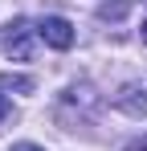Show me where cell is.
Instances as JSON below:
<instances>
[{"instance_id":"cell-6","label":"cell","mask_w":147,"mask_h":151,"mask_svg":"<svg viewBox=\"0 0 147 151\" xmlns=\"http://www.w3.org/2000/svg\"><path fill=\"white\" fill-rule=\"evenodd\" d=\"M122 151H147V139H135L131 147H122Z\"/></svg>"},{"instance_id":"cell-8","label":"cell","mask_w":147,"mask_h":151,"mask_svg":"<svg viewBox=\"0 0 147 151\" xmlns=\"http://www.w3.org/2000/svg\"><path fill=\"white\" fill-rule=\"evenodd\" d=\"M139 37H143V45H147V21H143V29H139Z\"/></svg>"},{"instance_id":"cell-3","label":"cell","mask_w":147,"mask_h":151,"mask_svg":"<svg viewBox=\"0 0 147 151\" xmlns=\"http://www.w3.org/2000/svg\"><path fill=\"white\" fill-rule=\"evenodd\" d=\"M115 106H119L122 114H131V119H143L147 114V86H122L119 94H115Z\"/></svg>"},{"instance_id":"cell-4","label":"cell","mask_w":147,"mask_h":151,"mask_svg":"<svg viewBox=\"0 0 147 151\" xmlns=\"http://www.w3.org/2000/svg\"><path fill=\"white\" fill-rule=\"evenodd\" d=\"M33 86H37V82H33L29 74H0V123H4L8 110H12L4 94H12V90H17V94H33Z\"/></svg>"},{"instance_id":"cell-5","label":"cell","mask_w":147,"mask_h":151,"mask_svg":"<svg viewBox=\"0 0 147 151\" xmlns=\"http://www.w3.org/2000/svg\"><path fill=\"white\" fill-rule=\"evenodd\" d=\"M127 12H131V0H102L98 4V17L102 21H122Z\"/></svg>"},{"instance_id":"cell-7","label":"cell","mask_w":147,"mask_h":151,"mask_svg":"<svg viewBox=\"0 0 147 151\" xmlns=\"http://www.w3.org/2000/svg\"><path fill=\"white\" fill-rule=\"evenodd\" d=\"M8 151H41L37 143H17V147H8Z\"/></svg>"},{"instance_id":"cell-1","label":"cell","mask_w":147,"mask_h":151,"mask_svg":"<svg viewBox=\"0 0 147 151\" xmlns=\"http://www.w3.org/2000/svg\"><path fill=\"white\" fill-rule=\"evenodd\" d=\"M33 37H37V29L29 25L24 17H17V21H8L4 33H0V49L8 53L12 61H29V57H33Z\"/></svg>"},{"instance_id":"cell-2","label":"cell","mask_w":147,"mask_h":151,"mask_svg":"<svg viewBox=\"0 0 147 151\" xmlns=\"http://www.w3.org/2000/svg\"><path fill=\"white\" fill-rule=\"evenodd\" d=\"M37 37L45 41L49 49H70L74 45V25L66 17H45V21L37 25Z\"/></svg>"}]
</instances>
